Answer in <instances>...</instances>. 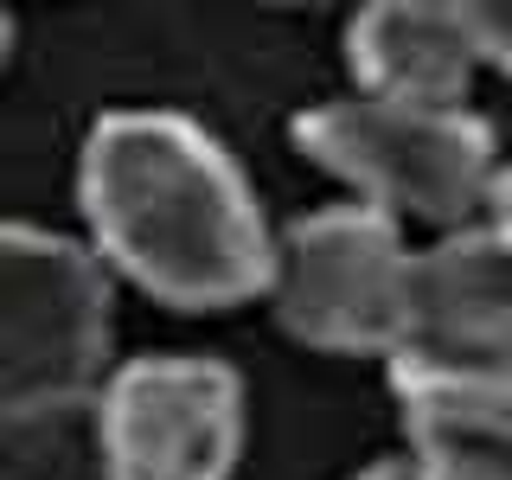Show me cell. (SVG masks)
<instances>
[{
	"instance_id": "277c9868",
	"label": "cell",
	"mask_w": 512,
	"mask_h": 480,
	"mask_svg": "<svg viewBox=\"0 0 512 480\" xmlns=\"http://www.w3.org/2000/svg\"><path fill=\"white\" fill-rule=\"evenodd\" d=\"M410 269L416 250L404 244L397 218L352 199V205H327L314 218H295L276 237L269 301L301 346L391 365L416 340Z\"/></svg>"
},
{
	"instance_id": "6da1fadb",
	"label": "cell",
	"mask_w": 512,
	"mask_h": 480,
	"mask_svg": "<svg viewBox=\"0 0 512 480\" xmlns=\"http://www.w3.org/2000/svg\"><path fill=\"white\" fill-rule=\"evenodd\" d=\"M77 205L96 256L180 314L244 308L269 295L276 237L244 173L199 122L167 109H116L77 160Z\"/></svg>"
},
{
	"instance_id": "3957f363",
	"label": "cell",
	"mask_w": 512,
	"mask_h": 480,
	"mask_svg": "<svg viewBox=\"0 0 512 480\" xmlns=\"http://www.w3.org/2000/svg\"><path fill=\"white\" fill-rule=\"evenodd\" d=\"M109 365L103 256L39 224L0 231V410L7 423L96 410Z\"/></svg>"
},
{
	"instance_id": "7c38bea8",
	"label": "cell",
	"mask_w": 512,
	"mask_h": 480,
	"mask_svg": "<svg viewBox=\"0 0 512 480\" xmlns=\"http://www.w3.org/2000/svg\"><path fill=\"white\" fill-rule=\"evenodd\" d=\"M352 480H423V474H416V461H378V468H365Z\"/></svg>"
},
{
	"instance_id": "30bf717a",
	"label": "cell",
	"mask_w": 512,
	"mask_h": 480,
	"mask_svg": "<svg viewBox=\"0 0 512 480\" xmlns=\"http://www.w3.org/2000/svg\"><path fill=\"white\" fill-rule=\"evenodd\" d=\"M480 64H493L500 77H512V7H468Z\"/></svg>"
},
{
	"instance_id": "9c48e42d",
	"label": "cell",
	"mask_w": 512,
	"mask_h": 480,
	"mask_svg": "<svg viewBox=\"0 0 512 480\" xmlns=\"http://www.w3.org/2000/svg\"><path fill=\"white\" fill-rule=\"evenodd\" d=\"M423 480H512V448H468V442H410Z\"/></svg>"
},
{
	"instance_id": "ba28073f",
	"label": "cell",
	"mask_w": 512,
	"mask_h": 480,
	"mask_svg": "<svg viewBox=\"0 0 512 480\" xmlns=\"http://www.w3.org/2000/svg\"><path fill=\"white\" fill-rule=\"evenodd\" d=\"M391 391L410 442L512 448V346L500 352L410 346L391 359Z\"/></svg>"
},
{
	"instance_id": "7a4b0ae2",
	"label": "cell",
	"mask_w": 512,
	"mask_h": 480,
	"mask_svg": "<svg viewBox=\"0 0 512 480\" xmlns=\"http://www.w3.org/2000/svg\"><path fill=\"white\" fill-rule=\"evenodd\" d=\"M295 148L384 218L468 231L500 186L493 128L468 109H416L384 96H333L295 116Z\"/></svg>"
},
{
	"instance_id": "8fae6325",
	"label": "cell",
	"mask_w": 512,
	"mask_h": 480,
	"mask_svg": "<svg viewBox=\"0 0 512 480\" xmlns=\"http://www.w3.org/2000/svg\"><path fill=\"white\" fill-rule=\"evenodd\" d=\"M487 224L512 237V167L500 173V186H493V199H487Z\"/></svg>"
},
{
	"instance_id": "5b68a950",
	"label": "cell",
	"mask_w": 512,
	"mask_h": 480,
	"mask_svg": "<svg viewBox=\"0 0 512 480\" xmlns=\"http://www.w3.org/2000/svg\"><path fill=\"white\" fill-rule=\"evenodd\" d=\"M244 384L224 359H128L96 397L103 480H231Z\"/></svg>"
},
{
	"instance_id": "52a82bcc",
	"label": "cell",
	"mask_w": 512,
	"mask_h": 480,
	"mask_svg": "<svg viewBox=\"0 0 512 480\" xmlns=\"http://www.w3.org/2000/svg\"><path fill=\"white\" fill-rule=\"evenodd\" d=\"M410 346L500 352L512 346V237L487 218L416 250L410 269Z\"/></svg>"
},
{
	"instance_id": "8992f818",
	"label": "cell",
	"mask_w": 512,
	"mask_h": 480,
	"mask_svg": "<svg viewBox=\"0 0 512 480\" xmlns=\"http://www.w3.org/2000/svg\"><path fill=\"white\" fill-rule=\"evenodd\" d=\"M346 64L359 96L416 109H461L480 71V45L468 7H436V0H378L352 13L346 26Z\"/></svg>"
}]
</instances>
